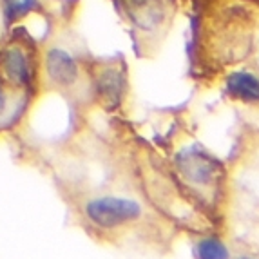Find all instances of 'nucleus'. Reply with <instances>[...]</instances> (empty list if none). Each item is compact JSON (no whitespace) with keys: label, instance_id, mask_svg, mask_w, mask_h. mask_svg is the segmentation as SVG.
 <instances>
[{"label":"nucleus","instance_id":"nucleus-1","mask_svg":"<svg viewBox=\"0 0 259 259\" xmlns=\"http://www.w3.org/2000/svg\"><path fill=\"white\" fill-rule=\"evenodd\" d=\"M74 207L93 230L123 238L140 227H147L149 210L133 189L123 190L104 183V187L91 189L82 198H74Z\"/></svg>","mask_w":259,"mask_h":259},{"label":"nucleus","instance_id":"nucleus-2","mask_svg":"<svg viewBox=\"0 0 259 259\" xmlns=\"http://www.w3.org/2000/svg\"><path fill=\"white\" fill-rule=\"evenodd\" d=\"M230 187L232 234L239 245L259 254V161L239 168Z\"/></svg>","mask_w":259,"mask_h":259},{"label":"nucleus","instance_id":"nucleus-3","mask_svg":"<svg viewBox=\"0 0 259 259\" xmlns=\"http://www.w3.org/2000/svg\"><path fill=\"white\" fill-rule=\"evenodd\" d=\"M138 26L152 27L161 18V0H121Z\"/></svg>","mask_w":259,"mask_h":259},{"label":"nucleus","instance_id":"nucleus-4","mask_svg":"<svg viewBox=\"0 0 259 259\" xmlns=\"http://www.w3.org/2000/svg\"><path fill=\"white\" fill-rule=\"evenodd\" d=\"M229 93L243 102H259V78L246 71H238L227 80Z\"/></svg>","mask_w":259,"mask_h":259},{"label":"nucleus","instance_id":"nucleus-5","mask_svg":"<svg viewBox=\"0 0 259 259\" xmlns=\"http://www.w3.org/2000/svg\"><path fill=\"white\" fill-rule=\"evenodd\" d=\"M48 71L49 76L62 85H69L76 80V64L67 53L53 49L48 55Z\"/></svg>","mask_w":259,"mask_h":259},{"label":"nucleus","instance_id":"nucleus-6","mask_svg":"<svg viewBox=\"0 0 259 259\" xmlns=\"http://www.w3.org/2000/svg\"><path fill=\"white\" fill-rule=\"evenodd\" d=\"M4 71L8 78L15 83H27L29 82V67H27L26 56L18 49H9L4 55Z\"/></svg>","mask_w":259,"mask_h":259},{"label":"nucleus","instance_id":"nucleus-7","mask_svg":"<svg viewBox=\"0 0 259 259\" xmlns=\"http://www.w3.org/2000/svg\"><path fill=\"white\" fill-rule=\"evenodd\" d=\"M120 87L121 82L118 78L116 71H105L102 80H100V93L105 96V98H116L120 95Z\"/></svg>","mask_w":259,"mask_h":259},{"label":"nucleus","instance_id":"nucleus-8","mask_svg":"<svg viewBox=\"0 0 259 259\" xmlns=\"http://www.w3.org/2000/svg\"><path fill=\"white\" fill-rule=\"evenodd\" d=\"M199 255L201 259H227V250L216 239H207L199 245Z\"/></svg>","mask_w":259,"mask_h":259},{"label":"nucleus","instance_id":"nucleus-9","mask_svg":"<svg viewBox=\"0 0 259 259\" xmlns=\"http://www.w3.org/2000/svg\"><path fill=\"white\" fill-rule=\"evenodd\" d=\"M6 2V13L9 18H15L18 15H22L24 11L33 6V0H4Z\"/></svg>","mask_w":259,"mask_h":259},{"label":"nucleus","instance_id":"nucleus-10","mask_svg":"<svg viewBox=\"0 0 259 259\" xmlns=\"http://www.w3.org/2000/svg\"><path fill=\"white\" fill-rule=\"evenodd\" d=\"M6 104H8V100H6V93H4V89L0 87V114L6 111Z\"/></svg>","mask_w":259,"mask_h":259}]
</instances>
